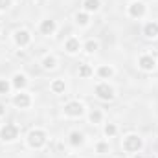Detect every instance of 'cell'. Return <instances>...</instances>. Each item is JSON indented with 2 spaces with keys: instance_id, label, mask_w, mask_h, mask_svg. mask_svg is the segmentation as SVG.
<instances>
[{
  "instance_id": "cell-25",
  "label": "cell",
  "mask_w": 158,
  "mask_h": 158,
  "mask_svg": "<svg viewBox=\"0 0 158 158\" xmlns=\"http://www.w3.org/2000/svg\"><path fill=\"white\" fill-rule=\"evenodd\" d=\"M96 149H98V153H105L109 147H107V143H98V145H96Z\"/></svg>"
},
{
  "instance_id": "cell-21",
  "label": "cell",
  "mask_w": 158,
  "mask_h": 158,
  "mask_svg": "<svg viewBox=\"0 0 158 158\" xmlns=\"http://www.w3.org/2000/svg\"><path fill=\"white\" fill-rule=\"evenodd\" d=\"M85 50H86L88 53H92V52H96V50H98V42H96V40H88V42L85 44Z\"/></svg>"
},
{
  "instance_id": "cell-16",
  "label": "cell",
  "mask_w": 158,
  "mask_h": 158,
  "mask_svg": "<svg viewBox=\"0 0 158 158\" xmlns=\"http://www.w3.org/2000/svg\"><path fill=\"white\" fill-rule=\"evenodd\" d=\"M83 140H85V138H83V134H81V132H72V134H70V143H72V145H76V147L83 143Z\"/></svg>"
},
{
  "instance_id": "cell-20",
  "label": "cell",
  "mask_w": 158,
  "mask_h": 158,
  "mask_svg": "<svg viewBox=\"0 0 158 158\" xmlns=\"http://www.w3.org/2000/svg\"><path fill=\"white\" fill-rule=\"evenodd\" d=\"M76 20H77V24H81V26H86L88 24V15L86 13H77L76 15Z\"/></svg>"
},
{
  "instance_id": "cell-14",
  "label": "cell",
  "mask_w": 158,
  "mask_h": 158,
  "mask_svg": "<svg viewBox=\"0 0 158 158\" xmlns=\"http://www.w3.org/2000/svg\"><path fill=\"white\" fill-rule=\"evenodd\" d=\"M52 90H53L55 94L64 92V81H63V79H55V81L52 83Z\"/></svg>"
},
{
  "instance_id": "cell-6",
  "label": "cell",
  "mask_w": 158,
  "mask_h": 158,
  "mask_svg": "<svg viewBox=\"0 0 158 158\" xmlns=\"http://www.w3.org/2000/svg\"><path fill=\"white\" fill-rule=\"evenodd\" d=\"M129 15L134 17V19L143 17V15H145V6H143L142 2H132V4L129 6Z\"/></svg>"
},
{
  "instance_id": "cell-22",
  "label": "cell",
  "mask_w": 158,
  "mask_h": 158,
  "mask_svg": "<svg viewBox=\"0 0 158 158\" xmlns=\"http://www.w3.org/2000/svg\"><path fill=\"white\" fill-rule=\"evenodd\" d=\"M90 121H92V123H99V121H101V112H99V110H92V112H90Z\"/></svg>"
},
{
  "instance_id": "cell-18",
  "label": "cell",
  "mask_w": 158,
  "mask_h": 158,
  "mask_svg": "<svg viewBox=\"0 0 158 158\" xmlns=\"http://www.w3.org/2000/svg\"><path fill=\"white\" fill-rule=\"evenodd\" d=\"M92 74V68L88 64H79V77H88Z\"/></svg>"
},
{
  "instance_id": "cell-28",
  "label": "cell",
  "mask_w": 158,
  "mask_h": 158,
  "mask_svg": "<svg viewBox=\"0 0 158 158\" xmlns=\"http://www.w3.org/2000/svg\"><path fill=\"white\" fill-rule=\"evenodd\" d=\"M37 2H40V0H37Z\"/></svg>"
},
{
  "instance_id": "cell-15",
  "label": "cell",
  "mask_w": 158,
  "mask_h": 158,
  "mask_svg": "<svg viewBox=\"0 0 158 158\" xmlns=\"http://www.w3.org/2000/svg\"><path fill=\"white\" fill-rule=\"evenodd\" d=\"M99 6H101L99 0H85V7H86V11H98Z\"/></svg>"
},
{
  "instance_id": "cell-1",
  "label": "cell",
  "mask_w": 158,
  "mask_h": 158,
  "mask_svg": "<svg viewBox=\"0 0 158 158\" xmlns=\"http://www.w3.org/2000/svg\"><path fill=\"white\" fill-rule=\"evenodd\" d=\"M28 143H30V147H33V149H40V147L46 143V132L40 131V129H33V131L28 134Z\"/></svg>"
},
{
  "instance_id": "cell-26",
  "label": "cell",
  "mask_w": 158,
  "mask_h": 158,
  "mask_svg": "<svg viewBox=\"0 0 158 158\" xmlns=\"http://www.w3.org/2000/svg\"><path fill=\"white\" fill-rule=\"evenodd\" d=\"M11 6V0H0V9H7Z\"/></svg>"
},
{
  "instance_id": "cell-17",
  "label": "cell",
  "mask_w": 158,
  "mask_h": 158,
  "mask_svg": "<svg viewBox=\"0 0 158 158\" xmlns=\"http://www.w3.org/2000/svg\"><path fill=\"white\" fill-rule=\"evenodd\" d=\"M55 57H52V55H48V57H44V61H42V66L46 68V70H52V68H55Z\"/></svg>"
},
{
  "instance_id": "cell-12",
  "label": "cell",
  "mask_w": 158,
  "mask_h": 158,
  "mask_svg": "<svg viewBox=\"0 0 158 158\" xmlns=\"http://www.w3.org/2000/svg\"><path fill=\"white\" fill-rule=\"evenodd\" d=\"M64 50H66L68 53H76L79 50V40L77 39H68L66 44H64Z\"/></svg>"
},
{
  "instance_id": "cell-2",
  "label": "cell",
  "mask_w": 158,
  "mask_h": 158,
  "mask_svg": "<svg viewBox=\"0 0 158 158\" xmlns=\"http://www.w3.org/2000/svg\"><path fill=\"white\" fill-rule=\"evenodd\" d=\"M96 94H98L99 99H105V101H110V99L114 98V90H112V86H109L107 83H99V85L96 86Z\"/></svg>"
},
{
  "instance_id": "cell-10",
  "label": "cell",
  "mask_w": 158,
  "mask_h": 158,
  "mask_svg": "<svg viewBox=\"0 0 158 158\" xmlns=\"http://www.w3.org/2000/svg\"><path fill=\"white\" fill-rule=\"evenodd\" d=\"M55 28H57L55 26V20H50V19L48 20H42V24H40V31L44 35H52L55 31Z\"/></svg>"
},
{
  "instance_id": "cell-5",
  "label": "cell",
  "mask_w": 158,
  "mask_h": 158,
  "mask_svg": "<svg viewBox=\"0 0 158 158\" xmlns=\"http://www.w3.org/2000/svg\"><path fill=\"white\" fill-rule=\"evenodd\" d=\"M64 114L68 116H81L83 114V105L79 101H70L64 105Z\"/></svg>"
},
{
  "instance_id": "cell-8",
  "label": "cell",
  "mask_w": 158,
  "mask_h": 158,
  "mask_svg": "<svg viewBox=\"0 0 158 158\" xmlns=\"http://www.w3.org/2000/svg\"><path fill=\"white\" fill-rule=\"evenodd\" d=\"M13 103L19 107V109H26V107H30V103H31V99H30V96L28 94H17L15 98H13Z\"/></svg>"
},
{
  "instance_id": "cell-9",
  "label": "cell",
  "mask_w": 158,
  "mask_h": 158,
  "mask_svg": "<svg viewBox=\"0 0 158 158\" xmlns=\"http://www.w3.org/2000/svg\"><path fill=\"white\" fill-rule=\"evenodd\" d=\"M31 39V35L26 31V30H19V31H15V42L19 44V46H26L28 42Z\"/></svg>"
},
{
  "instance_id": "cell-3",
  "label": "cell",
  "mask_w": 158,
  "mask_h": 158,
  "mask_svg": "<svg viewBox=\"0 0 158 158\" xmlns=\"http://www.w3.org/2000/svg\"><path fill=\"white\" fill-rule=\"evenodd\" d=\"M17 136H19V129H17L15 125H11V123L4 125V127L0 129V138H2L4 142H11V140H15Z\"/></svg>"
},
{
  "instance_id": "cell-23",
  "label": "cell",
  "mask_w": 158,
  "mask_h": 158,
  "mask_svg": "<svg viewBox=\"0 0 158 158\" xmlns=\"http://www.w3.org/2000/svg\"><path fill=\"white\" fill-rule=\"evenodd\" d=\"M105 134H107V136H114V134H116V125H114V123H109V125L105 127Z\"/></svg>"
},
{
  "instance_id": "cell-19",
  "label": "cell",
  "mask_w": 158,
  "mask_h": 158,
  "mask_svg": "<svg viewBox=\"0 0 158 158\" xmlns=\"http://www.w3.org/2000/svg\"><path fill=\"white\" fill-rule=\"evenodd\" d=\"M98 72H99V76H101V77H105V79H107V77H110V76L114 74V70H112L110 66H101V68H99Z\"/></svg>"
},
{
  "instance_id": "cell-24",
  "label": "cell",
  "mask_w": 158,
  "mask_h": 158,
  "mask_svg": "<svg viewBox=\"0 0 158 158\" xmlns=\"http://www.w3.org/2000/svg\"><path fill=\"white\" fill-rule=\"evenodd\" d=\"M9 90V83L6 79H0V94H7Z\"/></svg>"
},
{
  "instance_id": "cell-11",
  "label": "cell",
  "mask_w": 158,
  "mask_h": 158,
  "mask_svg": "<svg viewBox=\"0 0 158 158\" xmlns=\"http://www.w3.org/2000/svg\"><path fill=\"white\" fill-rule=\"evenodd\" d=\"M143 33H145V37H158V24L156 22H149V24H145Z\"/></svg>"
},
{
  "instance_id": "cell-27",
  "label": "cell",
  "mask_w": 158,
  "mask_h": 158,
  "mask_svg": "<svg viewBox=\"0 0 158 158\" xmlns=\"http://www.w3.org/2000/svg\"><path fill=\"white\" fill-rule=\"evenodd\" d=\"M4 112H6V107H4V105H0V116H2Z\"/></svg>"
},
{
  "instance_id": "cell-7",
  "label": "cell",
  "mask_w": 158,
  "mask_h": 158,
  "mask_svg": "<svg viewBox=\"0 0 158 158\" xmlns=\"http://www.w3.org/2000/svg\"><path fill=\"white\" fill-rule=\"evenodd\" d=\"M138 64H140V68H142V70H145V72H151V70L156 66V63H155V59H153L151 55H142Z\"/></svg>"
},
{
  "instance_id": "cell-13",
  "label": "cell",
  "mask_w": 158,
  "mask_h": 158,
  "mask_svg": "<svg viewBox=\"0 0 158 158\" xmlns=\"http://www.w3.org/2000/svg\"><path fill=\"white\" fill-rule=\"evenodd\" d=\"M26 83H28V81H26V76H22V74H17V76L13 77V85H15L19 90H20V88H24V86H26Z\"/></svg>"
},
{
  "instance_id": "cell-4",
  "label": "cell",
  "mask_w": 158,
  "mask_h": 158,
  "mask_svg": "<svg viewBox=\"0 0 158 158\" xmlns=\"http://www.w3.org/2000/svg\"><path fill=\"white\" fill-rule=\"evenodd\" d=\"M123 149H125V151H129V153L140 151V149H142V140H140L138 136L131 134V136H127V138H125V142H123Z\"/></svg>"
}]
</instances>
